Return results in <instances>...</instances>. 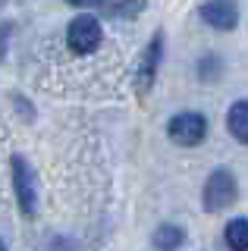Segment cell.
<instances>
[{
    "label": "cell",
    "mask_w": 248,
    "mask_h": 251,
    "mask_svg": "<svg viewBox=\"0 0 248 251\" xmlns=\"http://www.w3.org/2000/svg\"><path fill=\"white\" fill-rule=\"evenodd\" d=\"M145 6H148V0H116L110 6V16H116V19H135V16H142Z\"/></svg>",
    "instance_id": "10"
},
{
    "label": "cell",
    "mask_w": 248,
    "mask_h": 251,
    "mask_svg": "<svg viewBox=\"0 0 248 251\" xmlns=\"http://www.w3.org/2000/svg\"><path fill=\"white\" fill-rule=\"evenodd\" d=\"M10 35H13V25H10V22H3V25H0V60L6 57V44H10Z\"/></svg>",
    "instance_id": "12"
},
{
    "label": "cell",
    "mask_w": 248,
    "mask_h": 251,
    "mask_svg": "<svg viewBox=\"0 0 248 251\" xmlns=\"http://www.w3.org/2000/svg\"><path fill=\"white\" fill-rule=\"evenodd\" d=\"M151 242H154V248H157V251H176V248L185 245V229H182V226H176V223H160L157 229H154Z\"/></svg>",
    "instance_id": "7"
},
{
    "label": "cell",
    "mask_w": 248,
    "mask_h": 251,
    "mask_svg": "<svg viewBox=\"0 0 248 251\" xmlns=\"http://www.w3.org/2000/svg\"><path fill=\"white\" fill-rule=\"evenodd\" d=\"M198 16L217 31H232L239 25V6L236 0H204Z\"/></svg>",
    "instance_id": "6"
},
{
    "label": "cell",
    "mask_w": 248,
    "mask_h": 251,
    "mask_svg": "<svg viewBox=\"0 0 248 251\" xmlns=\"http://www.w3.org/2000/svg\"><path fill=\"white\" fill-rule=\"evenodd\" d=\"M160 60H164V35L157 31V35L151 38V44L145 47L142 60H138V69H135V91L142 94V98L154 88V78H157Z\"/></svg>",
    "instance_id": "5"
},
{
    "label": "cell",
    "mask_w": 248,
    "mask_h": 251,
    "mask_svg": "<svg viewBox=\"0 0 248 251\" xmlns=\"http://www.w3.org/2000/svg\"><path fill=\"white\" fill-rule=\"evenodd\" d=\"M66 3H73V6H98L100 0H66Z\"/></svg>",
    "instance_id": "13"
},
{
    "label": "cell",
    "mask_w": 248,
    "mask_h": 251,
    "mask_svg": "<svg viewBox=\"0 0 248 251\" xmlns=\"http://www.w3.org/2000/svg\"><path fill=\"white\" fill-rule=\"evenodd\" d=\"M167 135L182 148H195L204 141L207 135V120L204 113H195V110H185V113H176L173 120L167 123Z\"/></svg>",
    "instance_id": "3"
},
{
    "label": "cell",
    "mask_w": 248,
    "mask_h": 251,
    "mask_svg": "<svg viewBox=\"0 0 248 251\" xmlns=\"http://www.w3.org/2000/svg\"><path fill=\"white\" fill-rule=\"evenodd\" d=\"M223 239H226L229 251H248V220L245 217L229 220L226 229H223Z\"/></svg>",
    "instance_id": "9"
},
{
    "label": "cell",
    "mask_w": 248,
    "mask_h": 251,
    "mask_svg": "<svg viewBox=\"0 0 248 251\" xmlns=\"http://www.w3.org/2000/svg\"><path fill=\"white\" fill-rule=\"evenodd\" d=\"M198 75L201 78H217V75H220V60H217V57H204L198 63Z\"/></svg>",
    "instance_id": "11"
},
{
    "label": "cell",
    "mask_w": 248,
    "mask_h": 251,
    "mask_svg": "<svg viewBox=\"0 0 248 251\" xmlns=\"http://www.w3.org/2000/svg\"><path fill=\"white\" fill-rule=\"evenodd\" d=\"M13 188H16V201L22 207L25 217H35L38 214V179H35V170L25 157H13Z\"/></svg>",
    "instance_id": "2"
},
{
    "label": "cell",
    "mask_w": 248,
    "mask_h": 251,
    "mask_svg": "<svg viewBox=\"0 0 248 251\" xmlns=\"http://www.w3.org/2000/svg\"><path fill=\"white\" fill-rule=\"evenodd\" d=\"M0 251H6V245H3V242H0Z\"/></svg>",
    "instance_id": "14"
},
{
    "label": "cell",
    "mask_w": 248,
    "mask_h": 251,
    "mask_svg": "<svg viewBox=\"0 0 248 251\" xmlns=\"http://www.w3.org/2000/svg\"><path fill=\"white\" fill-rule=\"evenodd\" d=\"M100 38H104V31L95 16H75L66 28V44L73 53H95L100 47Z\"/></svg>",
    "instance_id": "4"
},
{
    "label": "cell",
    "mask_w": 248,
    "mask_h": 251,
    "mask_svg": "<svg viewBox=\"0 0 248 251\" xmlns=\"http://www.w3.org/2000/svg\"><path fill=\"white\" fill-rule=\"evenodd\" d=\"M226 126L232 132V138L248 145V100H236L226 113Z\"/></svg>",
    "instance_id": "8"
},
{
    "label": "cell",
    "mask_w": 248,
    "mask_h": 251,
    "mask_svg": "<svg viewBox=\"0 0 248 251\" xmlns=\"http://www.w3.org/2000/svg\"><path fill=\"white\" fill-rule=\"evenodd\" d=\"M201 198H204V210H207V214H220V210H226L229 204H236V198H239L236 176H232L226 167L214 170L211 176H207V182H204Z\"/></svg>",
    "instance_id": "1"
}]
</instances>
